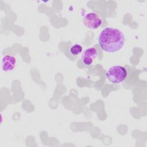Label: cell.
Returning <instances> with one entry per match:
<instances>
[{
	"mask_svg": "<svg viewBox=\"0 0 147 147\" xmlns=\"http://www.w3.org/2000/svg\"><path fill=\"white\" fill-rule=\"evenodd\" d=\"M98 41L103 51L107 53L120 51L125 45V37L123 32L116 28L107 27L99 33Z\"/></svg>",
	"mask_w": 147,
	"mask_h": 147,
	"instance_id": "obj_1",
	"label": "cell"
},
{
	"mask_svg": "<svg viewBox=\"0 0 147 147\" xmlns=\"http://www.w3.org/2000/svg\"><path fill=\"white\" fill-rule=\"evenodd\" d=\"M83 51V48L81 45L76 44L72 45L70 48V53L72 55H79Z\"/></svg>",
	"mask_w": 147,
	"mask_h": 147,
	"instance_id": "obj_6",
	"label": "cell"
},
{
	"mask_svg": "<svg viewBox=\"0 0 147 147\" xmlns=\"http://www.w3.org/2000/svg\"><path fill=\"white\" fill-rule=\"evenodd\" d=\"M98 54V51L95 47H90L83 51L81 56V60L85 65L90 66L96 59Z\"/></svg>",
	"mask_w": 147,
	"mask_h": 147,
	"instance_id": "obj_4",
	"label": "cell"
},
{
	"mask_svg": "<svg viewBox=\"0 0 147 147\" xmlns=\"http://www.w3.org/2000/svg\"><path fill=\"white\" fill-rule=\"evenodd\" d=\"M126 68L121 65H113L109 67L106 72L107 79L114 84H119L124 82L127 78Z\"/></svg>",
	"mask_w": 147,
	"mask_h": 147,
	"instance_id": "obj_2",
	"label": "cell"
},
{
	"mask_svg": "<svg viewBox=\"0 0 147 147\" xmlns=\"http://www.w3.org/2000/svg\"><path fill=\"white\" fill-rule=\"evenodd\" d=\"M83 22L88 29L95 30L101 26L102 20L98 14L94 12H90L83 17Z\"/></svg>",
	"mask_w": 147,
	"mask_h": 147,
	"instance_id": "obj_3",
	"label": "cell"
},
{
	"mask_svg": "<svg viewBox=\"0 0 147 147\" xmlns=\"http://www.w3.org/2000/svg\"><path fill=\"white\" fill-rule=\"evenodd\" d=\"M17 65V57L11 55L4 56L1 61V69L5 72L13 71Z\"/></svg>",
	"mask_w": 147,
	"mask_h": 147,
	"instance_id": "obj_5",
	"label": "cell"
}]
</instances>
